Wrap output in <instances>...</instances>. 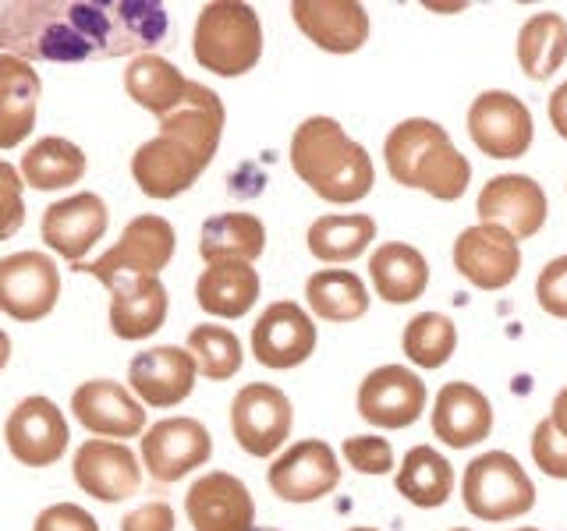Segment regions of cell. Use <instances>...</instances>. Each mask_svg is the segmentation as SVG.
Segmentation results:
<instances>
[{
  "label": "cell",
  "instance_id": "1",
  "mask_svg": "<svg viewBox=\"0 0 567 531\" xmlns=\"http://www.w3.org/2000/svg\"><path fill=\"white\" fill-rule=\"evenodd\" d=\"M171 35L167 8L156 0H11L0 4V50L22 61L82 64L142 58Z\"/></svg>",
  "mask_w": 567,
  "mask_h": 531
},
{
  "label": "cell",
  "instance_id": "2",
  "mask_svg": "<svg viewBox=\"0 0 567 531\" xmlns=\"http://www.w3.org/2000/svg\"><path fill=\"white\" fill-rule=\"evenodd\" d=\"M224 103L203 82H188L185 103L159 117L156 138L142 142L132 156V177L150 199H177L213 164L224 138Z\"/></svg>",
  "mask_w": 567,
  "mask_h": 531
},
{
  "label": "cell",
  "instance_id": "3",
  "mask_svg": "<svg viewBox=\"0 0 567 531\" xmlns=\"http://www.w3.org/2000/svg\"><path fill=\"white\" fill-rule=\"evenodd\" d=\"M291 167L323 202L351 206L372 191V159L362 142H354L341 121L312 114L291 135Z\"/></svg>",
  "mask_w": 567,
  "mask_h": 531
},
{
  "label": "cell",
  "instance_id": "4",
  "mask_svg": "<svg viewBox=\"0 0 567 531\" xmlns=\"http://www.w3.org/2000/svg\"><path fill=\"white\" fill-rule=\"evenodd\" d=\"M383 159L398 185L425 191L440 202H457L472 181L468 156H461L447 128L430 117L394 124L383 142Z\"/></svg>",
  "mask_w": 567,
  "mask_h": 531
},
{
  "label": "cell",
  "instance_id": "5",
  "mask_svg": "<svg viewBox=\"0 0 567 531\" xmlns=\"http://www.w3.org/2000/svg\"><path fill=\"white\" fill-rule=\"evenodd\" d=\"M192 53L199 67L220 79L248 75L262 58V22L256 8L238 0H213L195 18Z\"/></svg>",
  "mask_w": 567,
  "mask_h": 531
},
{
  "label": "cell",
  "instance_id": "6",
  "mask_svg": "<svg viewBox=\"0 0 567 531\" xmlns=\"http://www.w3.org/2000/svg\"><path fill=\"white\" fill-rule=\"evenodd\" d=\"M461 500H465V510L472 518L504 524L536 507V486H532L528 471L518 465V457H511L507 450H489L478 454L465 468Z\"/></svg>",
  "mask_w": 567,
  "mask_h": 531
},
{
  "label": "cell",
  "instance_id": "7",
  "mask_svg": "<svg viewBox=\"0 0 567 531\" xmlns=\"http://www.w3.org/2000/svg\"><path fill=\"white\" fill-rule=\"evenodd\" d=\"M177 248L174 227L164 217H153V212H142L128 227L121 230L117 244H111L100 259L93 262H79L75 270L96 277L106 291L114 283L128 280V277H159V270H167Z\"/></svg>",
  "mask_w": 567,
  "mask_h": 531
},
{
  "label": "cell",
  "instance_id": "8",
  "mask_svg": "<svg viewBox=\"0 0 567 531\" xmlns=\"http://www.w3.org/2000/svg\"><path fill=\"white\" fill-rule=\"evenodd\" d=\"M295 407L280 386L248 383L230 404V433L248 457H274L291 436Z\"/></svg>",
  "mask_w": 567,
  "mask_h": 531
},
{
  "label": "cell",
  "instance_id": "9",
  "mask_svg": "<svg viewBox=\"0 0 567 531\" xmlns=\"http://www.w3.org/2000/svg\"><path fill=\"white\" fill-rule=\"evenodd\" d=\"M468 135L489 159H518L532 149V124L528 106L507 93V88H486L468 106Z\"/></svg>",
  "mask_w": 567,
  "mask_h": 531
},
{
  "label": "cell",
  "instance_id": "10",
  "mask_svg": "<svg viewBox=\"0 0 567 531\" xmlns=\"http://www.w3.org/2000/svg\"><path fill=\"white\" fill-rule=\"evenodd\" d=\"M478 223L501 227L511 238L528 241L536 238L546 217H549V199L543 185L528 174H496L478 191Z\"/></svg>",
  "mask_w": 567,
  "mask_h": 531
},
{
  "label": "cell",
  "instance_id": "11",
  "mask_svg": "<svg viewBox=\"0 0 567 531\" xmlns=\"http://www.w3.org/2000/svg\"><path fill=\"white\" fill-rule=\"evenodd\" d=\"M61 298L58 262L47 252H14L0 259V312L18 323H40Z\"/></svg>",
  "mask_w": 567,
  "mask_h": 531
},
{
  "label": "cell",
  "instance_id": "12",
  "mask_svg": "<svg viewBox=\"0 0 567 531\" xmlns=\"http://www.w3.org/2000/svg\"><path fill=\"white\" fill-rule=\"evenodd\" d=\"M454 270L478 291H504L522 273V241L489 223L465 227L454 238Z\"/></svg>",
  "mask_w": 567,
  "mask_h": 531
},
{
  "label": "cell",
  "instance_id": "13",
  "mask_svg": "<svg viewBox=\"0 0 567 531\" xmlns=\"http://www.w3.org/2000/svg\"><path fill=\"white\" fill-rule=\"evenodd\" d=\"M266 478L284 503H316L341 486V460L323 439H298L274 460Z\"/></svg>",
  "mask_w": 567,
  "mask_h": 531
},
{
  "label": "cell",
  "instance_id": "14",
  "mask_svg": "<svg viewBox=\"0 0 567 531\" xmlns=\"http://www.w3.org/2000/svg\"><path fill=\"white\" fill-rule=\"evenodd\" d=\"M213 457V436L199 418H164L142 436V465L153 482H177Z\"/></svg>",
  "mask_w": 567,
  "mask_h": 531
},
{
  "label": "cell",
  "instance_id": "15",
  "mask_svg": "<svg viewBox=\"0 0 567 531\" xmlns=\"http://www.w3.org/2000/svg\"><path fill=\"white\" fill-rule=\"evenodd\" d=\"M316 323L298 301H274L252 326V354L266 368H298L312 358L316 351Z\"/></svg>",
  "mask_w": 567,
  "mask_h": 531
},
{
  "label": "cell",
  "instance_id": "16",
  "mask_svg": "<svg viewBox=\"0 0 567 531\" xmlns=\"http://www.w3.org/2000/svg\"><path fill=\"white\" fill-rule=\"evenodd\" d=\"M425 383L404 365L372 368L359 386V415L377 429H408L425 412Z\"/></svg>",
  "mask_w": 567,
  "mask_h": 531
},
{
  "label": "cell",
  "instance_id": "17",
  "mask_svg": "<svg viewBox=\"0 0 567 531\" xmlns=\"http://www.w3.org/2000/svg\"><path fill=\"white\" fill-rule=\"evenodd\" d=\"M4 439L14 460H22L29 468H50L58 465L61 454L68 450V421L61 407L50 397H25L14 404L8 415Z\"/></svg>",
  "mask_w": 567,
  "mask_h": 531
},
{
  "label": "cell",
  "instance_id": "18",
  "mask_svg": "<svg viewBox=\"0 0 567 531\" xmlns=\"http://www.w3.org/2000/svg\"><path fill=\"white\" fill-rule=\"evenodd\" d=\"M185 513L195 531H256L252 492L230 471L195 478L185 496Z\"/></svg>",
  "mask_w": 567,
  "mask_h": 531
},
{
  "label": "cell",
  "instance_id": "19",
  "mask_svg": "<svg viewBox=\"0 0 567 531\" xmlns=\"http://www.w3.org/2000/svg\"><path fill=\"white\" fill-rule=\"evenodd\" d=\"M71 471H75L79 489L100 503H121L142 486L138 457L114 439H85L75 450Z\"/></svg>",
  "mask_w": 567,
  "mask_h": 531
},
{
  "label": "cell",
  "instance_id": "20",
  "mask_svg": "<svg viewBox=\"0 0 567 531\" xmlns=\"http://www.w3.org/2000/svg\"><path fill=\"white\" fill-rule=\"evenodd\" d=\"M195 376H199V365H195L192 351L174 344L142 351L128 365L132 394L150 407H177L188 400L195 389Z\"/></svg>",
  "mask_w": 567,
  "mask_h": 531
},
{
  "label": "cell",
  "instance_id": "21",
  "mask_svg": "<svg viewBox=\"0 0 567 531\" xmlns=\"http://www.w3.org/2000/svg\"><path fill=\"white\" fill-rule=\"evenodd\" d=\"M106 223H111V209H106L100 195L79 191V195H68V199L47 206L40 230H43L47 248H53L61 259L79 266L89 248L106 235Z\"/></svg>",
  "mask_w": 567,
  "mask_h": 531
},
{
  "label": "cell",
  "instance_id": "22",
  "mask_svg": "<svg viewBox=\"0 0 567 531\" xmlns=\"http://www.w3.org/2000/svg\"><path fill=\"white\" fill-rule=\"evenodd\" d=\"M71 412L93 436L106 439H135L146 429L142 400L132 397L128 386L114 379H89L71 394Z\"/></svg>",
  "mask_w": 567,
  "mask_h": 531
},
{
  "label": "cell",
  "instance_id": "23",
  "mask_svg": "<svg viewBox=\"0 0 567 531\" xmlns=\"http://www.w3.org/2000/svg\"><path fill=\"white\" fill-rule=\"evenodd\" d=\"M291 18L327 53H359L369 40V11L354 0H295Z\"/></svg>",
  "mask_w": 567,
  "mask_h": 531
},
{
  "label": "cell",
  "instance_id": "24",
  "mask_svg": "<svg viewBox=\"0 0 567 531\" xmlns=\"http://www.w3.org/2000/svg\"><path fill=\"white\" fill-rule=\"evenodd\" d=\"M493 433V404L472 383H443L433 400V436L454 450H468Z\"/></svg>",
  "mask_w": 567,
  "mask_h": 531
},
{
  "label": "cell",
  "instance_id": "25",
  "mask_svg": "<svg viewBox=\"0 0 567 531\" xmlns=\"http://www.w3.org/2000/svg\"><path fill=\"white\" fill-rule=\"evenodd\" d=\"M167 288L159 277H128L111 288V330L121 341H146L167 323Z\"/></svg>",
  "mask_w": 567,
  "mask_h": 531
},
{
  "label": "cell",
  "instance_id": "26",
  "mask_svg": "<svg viewBox=\"0 0 567 531\" xmlns=\"http://www.w3.org/2000/svg\"><path fill=\"white\" fill-rule=\"evenodd\" d=\"M369 280L386 305H412L430 288V262L415 244L383 241L369 256Z\"/></svg>",
  "mask_w": 567,
  "mask_h": 531
},
{
  "label": "cell",
  "instance_id": "27",
  "mask_svg": "<svg viewBox=\"0 0 567 531\" xmlns=\"http://www.w3.org/2000/svg\"><path fill=\"white\" fill-rule=\"evenodd\" d=\"M40 93L43 85L32 64L0 53V149H14L29 138Z\"/></svg>",
  "mask_w": 567,
  "mask_h": 531
},
{
  "label": "cell",
  "instance_id": "28",
  "mask_svg": "<svg viewBox=\"0 0 567 531\" xmlns=\"http://www.w3.org/2000/svg\"><path fill=\"white\" fill-rule=\"evenodd\" d=\"M259 273L252 262H213L195 280V301L206 315L217 319H241L252 312L259 301Z\"/></svg>",
  "mask_w": 567,
  "mask_h": 531
},
{
  "label": "cell",
  "instance_id": "29",
  "mask_svg": "<svg viewBox=\"0 0 567 531\" xmlns=\"http://www.w3.org/2000/svg\"><path fill=\"white\" fill-rule=\"evenodd\" d=\"M124 93H128L142 111H150L159 117H167L171 111L185 103L188 96V79L182 75V67L171 64L159 53H142L124 71Z\"/></svg>",
  "mask_w": 567,
  "mask_h": 531
},
{
  "label": "cell",
  "instance_id": "30",
  "mask_svg": "<svg viewBox=\"0 0 567 531\" xmlns=\"http://www.w3.org/2000/svg\"><path fill=\"white\" fill-rule=\"evenodd\" d=\"M266 252V227L252 212H217L203 223L199 256L213 262H256Z\"/></svg>",
  "mask_w": 567,
  "mask_h": 531
},
{
  "label": "cell",
  "instance_id": "31",
  "mask_svg": "<svg viewBox=\"0 0 567 531\" xmlns=\"http://www.w3.org/2000/svg\"><path fill=\"white\" fill-rule=\"evenodd\" d=\"M394 486L412 507L433 510V507H443L451 500L454 468L440 450L422 442V447H412L404 454V460L398 465V475H394Z\"/></svg>",
  "mask_w": 567,
  "mask_h": 531
},
{
  "label": "cell",
  "instance_id": "32",
  "mask_svg": "<svg viewBox=\"0 0 567 531\" xmlns=\"http://www.w3.org/2000/svg\"><path fill=\"white\" fill-rule=\"evenodd\" d=\"M518 64L532 82H546L567 61V18L557 11L528 14L518 29Z\"/></svg>",
  "mask_w": 567,
  "mask_h": 531
},
{
  "label": "cell",
  "instance_id": "33",
  "mask_svg": "<svg viewBox=\"0 0 567 531\" xmlns=\"http://www.w3.org/2000/svg\"><path fill=\"white\" fill-rule=\"evenodd\" d=\"M309 252L327 262H354L369 252V244L377 241V220L369 212H333V217H319L309 227Z\"/></svg>",
  "mask_w": 567,
  "mask_h": 531
},
{
  "label": "cell",
  "instance_id": "34",
  "mask_svg": "<svg viewBox=\"0 0 567 531\" xmlns=\"http://www.w3.org/2000/svg\"><path fill=\"white\" fill-rule=\"evenodd\" d=\"M89 159L85 153L61 135H47L40 142H32L22 156V181L32 185L35 191H58L71 188L85 177Z\"/></svg>",
  "mask_w": 567,
  "mask_h": 531
},
{
  "label": "cell",
  "instance_id": "35",
  "mask_svg": "<svg viewBox=\"0 0 567 531\" xmlns=\"http://www.w3.org/2000/svg\"><path fill=\"white\" fill-rule=\"evenodd\" d=\"M306 301L323 323H354L369 312V288L351 270H316L306 280Z\"/></svg>",
  "mask_w": 567,
  "mask_h": 531
},
{
  "label": "cell",
  "instance_id": "36",
  "mask_svg": "<svg viewBox=\"0 0 567 531\" xmlns=\"http://www.w3.org/2000/svg\"><path fill=\"white\" fill-rule=\"evenodd\" d=\"M404 358L419 368H443L457 351V326L443 312H419L401 333Z\"/></svg>",
  "mask_w": 567,
  "mask_h": 531
},
{
  "label": "cell",
  "instance_id": "37",
  "mask_svg": "<svg viewBox=\"0 0 567 531\" xmlns=\"http://www.w3.org/2000/svg\"><path fill=\"white\" fill-rule=\"evenodd\" d=\"M188 351L195 365H199V376H206L209 383H224L230 376H238L245 362L241 341L235 336V330L213 326V323H203L188 333Z\"/></svg>",
  "mask_w": 567,
  "mask_h": 531
},
{
  "label": "cell",
  "instance_id": "38",
  "mask_svg": "<svg viewBox=\"0 0 567 531\" xmlns=\"http://www.w3.org/2000/svg\"><path fill=\"white\" fill-rule=\"evenodd\" d=\"M341 454L359 475H386L398 468L394 447H390V439L383 436H348Z\"/></svg>",
  "mask_w": 567,
  "mask_h": 531
},
{
  "label": "cell",
  "instance_id": "39",
  "mask_svg": "<svg viewBox=\"0 0 567 531\" xmlns=\"http://www.w3.org/2000/svg\"><path fill=\"white\" fill-rule=\"evenodd\" d=\"M22 170L0 159V241L14 238L25 223V202H22Z\"/></svg>",
  "mask_w": 567,
  "mask_h": 531
},
{
  "label": "cell",
  "instance_id": "40",
  "mask_svg": "<svg viewBox=\"0 0 567 531\" xmlns=\"http://www.w3.org/2000/svg\"><path fill=\"white\" fill-rule=\"evenodd\" d=\"M532 460L543 475L567 478V436H560L549 418H543L532 433Z\"/></svg>",
  "mask_w": 567,
  "mask_h": 531
},
{
  "label": "cell",
  "instance_id": "41",
  "mask_svg": "<svg viewBox=\"0 0 567 531\" xmlns=\"http://www.w3.org/2000/svg\"><path fill=\"white\" fill-rule=\"evenodd\" d=\"M539 309L554 319H567V256L549 259L536 280Z\"/></svg>",
  "mask_w": 567,
  "mask_h": 531
},
{
  "label": "cell",
  "instance_id": "42",
  "mask_svg": "<svg viewBox=\"0 0 567 531\" xmlns=\"http://www.w3.org/2000/svg\"><path fill=\"white\" fill-rule=\"evenodd\" d=\"M32 531H100L96 518L79 503H53L35 518Z\"/></svg>",
  "mask_w": 567,
  "mask_h": 531
},
{
  "label": "cell",
  "instance_id": "43",
  "mask_svg": "<svg viewBox=\"0 0 567 531\" xmlns=\"http://www.w3.org/2000/svg\"><path fill=\"white\" fill-rule=\"evenodd\" d=\"M121 531H174V510L164 500L142 503L132 513H124Z\"/></svg>",
  "mask_w": 567,
  "mask_h": 531
},
{
  "label": "cell",
  "instance_id": "44",
  "mask_svg": "<svg viewBox=\"0 0 567 531\" xmlns=\"http://www.w3.org/2000/svg\"><path fill=\"white\" fill-rule=\"evenodd\" d=\"M549 124L567 142V82H560L554 88V96H549Z\"/></svg>",
  "mask_w": 567,
  "mask_h": 531
},
{
  "label": "cell",
  "instance_id": "45",
  "mask_svg": "<svg viewBox=\"0 0 567 531\" xmlns=\"http://www.w3.org/2000/svg\"><path fill=\"white\" fill-rule=\"evenodd\" d=\"M549 421H554V429L560 436H567V386L554 397V407H549Z\"/></svg>",
  "mask_w": 567,
  "mask_h": 531
},
{
  "label": "cell",
  "instance_id": "46",
  "mask_svg": "<svg viewBox=\"0 0 567 531\" xmlns=\"http://www.w3.org/2000/svg\"><path fill=\"white\" fill-rule=\"evenodd\" d=\"M11 362V336L0 330V368H4Z\"/></svg>",
  "mask_w": 567,
  "mask_h": 531
},
{
  "label": "cell",
  "instance_id": "47",
  "mask_svg": "<svg viewBox=\"0 0 567 531\" xmlns=\"http://www.w3.org/2000/svg\"><path fill=\"white\" fill-rule=\"evenodd\" d=\"M348 531H380V528H348Z\"/></svg>",
  "mask_w": 567,
  "mask_h": 531
},
{
  "label": "cell",
  "instance_id": "48",
  "mask_svg": "<svg viewBox=\"0 0 567 531\" xmlns=\"http://www.w3.org/2000/svg\"><path fill=\"white\" fill-rule=\"evenodd\" d=\"M514 531H539V528H514Z\"/></svg>",
  "mask_w": 567,
  "mask_h": 531
},
{
  "label": "cell",
  "instance_id": "49",
  "mask_svg": "<svg viewBox=\"0 0 567 531\" xmlns=\"http://www.w3.org/2000/svg\"><path fill=\"white\" fill-rule=\"evenodd\" d=\"M256 531H277V528H256Z\"/></svg>",
  "mask_w": 567,
  "mask_h": 531
},
{
  "label": "cell",
  "instance_id": "50",
  "mask_svg": "<svg viewBox=\"0 0 567 531\" xmlns=\"http://www.w3.org/2000/svg\"><path fill=\"white\" fill-rule=\"evenodd\" d=\"M451 531H468V528H451Z\"/></svg>",
  "mask_w": 567,
  "mask_h": 531
}]
</instances>
